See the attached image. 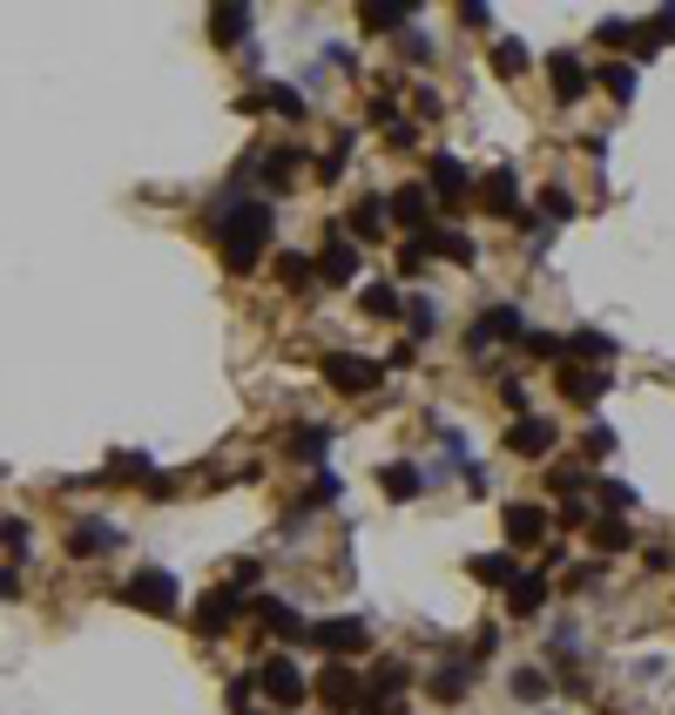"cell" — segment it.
<instances>
[{"label":"cell","mask_w":675,"mask_h":715,"mask_svg":"<svg viewBox=\"0 0 675 715\" xmlns=\"http://www.w3.org/2000/svg\"><path fill=\"white\" fill-rule=\"evenodd\" d=\"M649 34H655V48H662V42H675V8H662V14H649Z\"/></svg>","instance_id":"cell-43"},{"label":"cell","mask_w":675,"mask_h":715,"mask_svg":"<svg viewBox=\"0 0 675 715\" xmlns=\"http://www.w3.org/2000/svg\"><path fill=\"white\" fill-rule=\"evenodd\" d=\"M513 695H521V702H540V695H547V675H540V668H521V675H513Z\"/></svg>","instance_id":"cell-36"},{"label":"cell","mask_w":675,"mask_h":715,"mask_svg":"<svg viewBox=\"0 0 675 715\" xmlns=\"http://www.w3.org/2000/svg\"><path fill=\"white\" fill-rule=\"evenodd\" d=\"M264 102H270L277 115H284V122H304V95H298V89H284V82H270V89H264Z\"/></svg>","instance_id":"cell-30"},{"label":"cell","mask_w":675,"mask_h":715,"mask_svg":"<svg viewBox=\"0 0 675 715\" xmlns=\"http://www.w3.org/2000/svg\"><path fill=\"white\" fill-rule=\"evenodd\" d=\"M602 89H608L615 102H628V95H635V68H628V61H615V68H602Z\"/></svg>","instance_id":"cell-34"},{"label":"cell","mask_w":675,"mask_h":715,"mask_svg":"<svg viewBox=\"0 0 675 715\" xmlns=\"http://www.w3.org/2000/svg\"><path fill=\"white\" fill-rule=\"evenodd\" d=\"M459 21H466V27H493V8H480V0H466V8H459Z\"/></svg>","instance_id":"cell-45"},{"label":"cell","mask_w":675,"mask_h":715,"mask_svg":"<svg viewBox=\"0 0 675 715\" xmlns=\"http://www.w3.org/2000/svg\"><path fill=\"white\" fill-rule=\"evenodd\" d=\"M547 82H554V95H561V102H581L587 95V68L561 48V55H547Z\"/></svg>","instance_id":"cell-18"},{"label":"cell","mask_w":675,"mask_h":715,"mask_svg":"<svg viewBox=\"0 0 675 715\" xmlns=\"http://www.w3.org/2000/svg\"><path fill=\"white\" fill-rule=\"evenodd\" d=\"M432 210H440V203H432V189H426V183L392 189V223H399L406 236H426V230H432Z\"/></svg>","instance_id":"cell-12"},{"label":"cell","mask_w":675,"mask_h":715,"mask_svg":"<svg viewBox=\"0 0 675 715\" xmlns=\"http://www.w3.org/2000/svg\"><path fill=\"white\" fill-rule=\"evenodd\" d=\"M440 331V310H432V297H412V338H432Z\"/></svg>","instance_id":"cell-37"},{"label":"cell","mask_w":675,"mask_h":715,"mask_svg":"<svg viewBox=\"0 0 675 715\" xmlns=\"http://www.w3.org/2000/svg\"><path fill=\"white\" fill-rule=\"evenodd\" d=\"M547 487L568 500V493H581V487H587V472H581V466H554V472H547Z\"/></svg>","instance_id":"cell-35"},{"label":"cell","mask_w":675,"mask_h":715,"mask_svg":"<svg viewBox=\"0 0 675 715\" xmlns=\"http://www.w3.org/2000/svg\"><path fill=\"white\" fill-rule=\"evenodd\" d=\"M527 68H534V55L513 42V34H507V42H493V74H500V82H521Z\"/></svg>","instance_id":"cell-26"},{"label":"cell","mask_w":675,"mask_h":715,"mask_svg":"<svg viewBox=\"0 0 675 715\" xmlns=\"http://www.w3.org/2000/svg\"><path fill=\"white\" fill-rule=\"evenodd\" d=\"M365 689H372V682H365V675L351 668V661H325V675H317V689H311V695L325 702L331 715H345V708L359 715V708H365Z\"/></svg>","instance_id":"cell-4"},{"label":"cell","mask_w":675,"mask_h":715,"mask_svg":"<svg viewBox=\"0 0 675 715\" xmlns=\"http://www.w3.org/2000/svg\"><path fill=\"white\" fill-rule=\"evenodd\" d=\"M123 601H129V608H142V614H176L183 587H176V574H163V567H142V574H129V581H123Z\"/></svg>","instance_id":"cell-5"},{"label":"cell","mask_w":675,"mask_h":715,"mask_svg":"<svg viewBox=\"0 0 675 715\" xmlns=\"http://www.w3.org/2000/svg\"><path fill=\"white\" fill-rule=\"evenodd\" d=\"M108 547H123V534L102 527V520H82V527L68 534V553H74V561H82V553H108Z\"/></svg>","instance_id":"cell-23"},{"label":"cell","mask_w":675,"mask_h":715,"mask_svg":"<svg viewBox=\"0 0 675 715\" xmlns=\"http://www.w3.org/2000/svg\"><path fill=\"white\" fill-rule=\"evenodd\" d=\"M581 453H587V459H608V453H615V432H608V425H587Z\"/></svg>","instance_id":"cell-40"},{"label":"cell","mask_w":675,"mask_h":715,"mask_svg":"<svg viewBox=\"0 0 675 715\" xmlns=\"http://www.w3.org/2000/svg\"><path fill=\"white\" fill-rule=\"evenodd\" d=\"M480 203H487L493 216H507V223H521V216H527V210H521V176H513L507 163L487 169V176H480Z\"/></svg>","instance_id":"cell-14"},{"label":"cell","mask_w":675,"mask_h":715,"mask_svg":"<svg viewBox=\"0 0 675 715\" xmlns=\"http://www.w3.org/2000/svg\"><path fill=\"white\" fill-rule=\"evenodd\" d=\"M500 338H527V325H521V310H513V304H493L480 325H473V351H487Z\"/></svg>","instance_id":"cell-16"},{"label":"cell","mask_w":675,"mask_h":715,"mask_svg":"<svg viewBox=\"0 0 675 715\" xmlns=\"http://www.w3.org/2000/svg\"><path fill=\"white\" fill-rule=\"evenodd\" d=\"M385 223H392V203H379V196H359V203H351V236H385Z\"/></svg>","instance_id":"cell-22"},{"label":"cell","mask_w":675,"mask_h":715,"mask_svg":"<svg viewBox=\"0 0 675 715\" xmlns=\"http://www.w3.org/2000/svg\"><path fill=\"white\" fill-rule=\"evenodd\" d=\"M291 169H298V149H277V155H270V163H264V189L277 196V189H284V183H291Z\"/></svg>","instance_id":"cell-31"},{"label":"cell","mask_w":675,"mask_h":715,"mask_svg":"<svg viewBox=\"0 0 675 715\" xmlns=\"http://www.w3.org/2000/svg\"><path fill=\"white\" fill-rule=\"evenodd\" d=\"M500 527H507V553H527V547H540V540H547V506H534V500H513Z\"/></svg>","instance_id":"cell-11"},{"label":"cell","mask_w":675,"mask_h":715,"mask_svg":"<svg viewBox=\"0 0 675 715\" xmlns=\"http://www.w3.org/2000/svg\"><path fill=\"white\" fill-rule=\"evenodd\" d=\"M277 277H284L291 291H311V284H317V263H311V257H284V263H277Z\"/></svg>","instance_id":"cell-32"},{"label":"cell","mask_w":675,"mask_h":715,"mask_svg":"<svg viewBox=\"0 0 675 715\" xmlns=\"http://www.w3.org/2000/svg\"><path fill=\"white\" fill-rule=\"evenodd\" d=\"M473 689V661H446L440 675H432V695H440V702H459Z\"/></svg>","instance_id":"cell-28"},{"label":"cell","mask_w":675,"mask_h":715,"mask_svg":"<svg viewBox=\"0 0 675 715\" xmlns=\"http://www.w3.org/2000/svg\"><path fill=\"white\" fill-rule=\"evenodd\" d=\"M251 621L264 634H277V642H311V621L291 608V601H277V594H264V601H251Z\"/></svg>","instance_id":"cell-9"},{"label":"cell","mask_w":675,"mask_h":715,"mask_svg":"<svg viewBox=\"0 0 675 715\" xmlns=\"http://www.w3.org/2000/svg\"><path fill=\"white\" fill-rule=\"evenodd\" d=\"M385 365L379 358H359V351H325V385L345 391V399H365V391H379Z\"/></svg>","instance_id":"cell-2"},{"label":"cell","mask_w":675,"mask_h":715,"mask_svg":"<svg viewBox=\"0 0 675 715\" xmlns=\"http://www.w3.org/2000/svg\"><path fill=\"white\" fill-rule=\"evenodd\" d=\"M426 189H432V203H466V196H480V176H473L459 155H432Z\"/></svg>","instance_id":"cell-8"},{"label":"cell","mask_w":675,"mask_h":715,"mask_svg":"<svg viewBox=\"0 0 675 715\" xmlns=\"http://www.w3.org/2000/svg\"><path fill=\"white\" fill-rule=\"evenodd\" d=\"M311 648H325L331 661H351L372 648V628L359 614H331V621H311Z\"/></svg>","instance_id":"cell-3"},{"label":"cell","mask_w":675,"mask_h":715,"mask_svg":"<svg viewBox=\"0 0 675 715\" xmlns=\"http://www.w3.org/2000/svg\"><path fill=\"white\" fill-rule=\"evenodd\" d=\"M210 236L223 250V270H257L264 244H270V203L264 196H230L210 210Z\"/></svg>","instance_id":"cell-1"},{"label":"cell","mask_w":675,"mask_h":715,"mask_svg":"<svg viewBox=\"0 0 675 715\" xmlns=\"http://www.w3.org/2000/svg\"><path fill=\"white\" fill-rule=\"evenodd\" d=\"M527 351H534V358H561V351H568V338H547V331H527Z\"/></svg>","instance_id":"cell-41"},{"label":"cell","mask_w":675,"mask_h":715,"mask_svg":"<svg viewBox=\"0 0 675 715\" xmlns=\"http://www.w3.org/2000/svg\"><path fill=\"white\" fill-rule=\"evenodd\" d=\"M236 621H244V594L236 587H210L203 601H196V634H203V642H223Z\"/></svg>","instance_id":"cell-7"},{"label":"cell","mask_w":675,"mask_h":715,"mask_svg":"<svg viewBox=\"0 0 675 715\" xmlns=\"http://www.w3.org/2000/svg\"><path fill=\"white\" fill-rule=\"evenodd\" d=\"M554 439H561V432H554V419H540V412H527V419L507 425V453H521V459H547Z\"/></svg>","instance_id":"cell-13"},{"label":"cell","mask_w":675,"mask_h":715,"mask_svg":"<svg viewBox=\"0 0 675 715\" xmlns=\"http://www.w3.org/2000/svg\"><path fill=\"white\" fill-rule=\"evenodd\" d=\"M365 310L372 317H399L406 304H399V291H392V284H365Z\"/></svg>","instance_id":"cell-33"},{"label":"cell","mask_w":675,"mask_h":715,"mask_svg":"<svg viewBox=\"0 0 675 715\" xmlns=\"http://www.w3.org/2000/svg\"><path fill=\"white\" fill-rule=\"evenodd\" d=\"M507 608H513V614H540V608H547V567H521V574H513Z\"/></svg>","instance_id":"cell-17"},{"label":"cell","mask_w":675,"mask_h":715,"mask_svg":"<svg viewBox=\"0 0 675 715\" xmlns=\"http://www.w3.org/2000/svg\"><path fill=\"white\" fill-rule=\"evenodd\" d=\"M513 553H473V581H487V587H513Z\"/></svg>","instance_id":"cell-27"},{"label":"cell","mask_w":675,"mask_h":715,"mask_svg":"<svg viewBox=\"0 0 675 715\" xmlns=\"http://www.w3.org/2000/svg\"><path fill=\"white\" fill-rule=\"evenodd\" d=\"M317 277H325V284H351V277H359V250H351V236H345V230H331V236H325Z\"/></svg>","instance_id":"cell-15"},{"label":"cell","mask_w":675,"mask_h":715,"mask_svg":"<svg viewBox=\"0 0 675 715\" xmlns=\"http://www.w3.org/2000/svg\"><path fill=\"white\" fill-rule=\"evenodd\" d=\"M406 244H412L419 257H446V263H459V270H466L473 257H480V244H473L466 230H446V223H432L426 236H406Z\"/></svg>","instance_id":"cell-10"},{"label":"cell","mask_w":675,"mask_h":715,"mask_svg":"<svg viewBox=\"0 0 675 715\" xmlns=\"http://www.w3.org/2000/svg\"><path fill=\"white\" fill-rule=\"evenodd\" d=\"M257 682H264V695H270L277 708H298V702H304V695L317 689V682H311V675H304V668H298L291 655H270V661L257 668Z\"/></svg>","instance_id":"cell-6"},{"label":"cell","mask_w":675,"mask_h":715,"mask_svg":"<svg viewBox=\"0 0 675 715\" xmlns=\"http://www.w3.org/2000/svg\"><path fill=\"white\" fill-rule=\"evenodd\" d=\"M561 527H594V513L581 500H561Z\"/></svg>","instance_id":"cell-44"},{"label":"cell","mask_w":675,"mask_h":715,"mask_svg":"<svg viewBox=\"0 0 675 715\" xmlns=\"http://www.w3.org/2000/svg\"><path fill=\"white\" fill-rule=\"evenodd\" d=\"M587 540H594V553H628V547H635V527L608 513V520H594V527H587Z\"/></svg>","instance_id":"cell-25"},{"label":"cell","mask_w":675,"mask_h":715,"mask_svg":"<svg viewBox=\"0 0 675 715\" xmlns=\"http://www.w3.org/2000/svg\"><path fill=\"white\" fill-rule=\"evenodd\" d=\"M210 34H217L223 48H236V42L251 34V8H236V0H217V8H210Z\"/></svg>","instance_id":"cell-19"},{"label":"cell","mask_w":675,"mask_h":715,"mask_svg":"<svg viewBox=\"0 0 675 715\" xmlns=\"http://www.w3.org/2000/svg\"><path fill=\"white\" fill-rule=\"evenodd\" d=\"M568 358H594V365H608V358H615V338H602V331H574V338H568Z\"/></svg>","instance_id":"cell-29"},{"label":"cell","mask_w":675,"mask_h":715,"mask_svg":"<svg viewBox=\"0 0 675 715\" xmlns=\"http://www.w3.org/2000/svg\"><path fill=\"white\" fill-rule=\"evenodd\" d=\"M0 534H8V561L21 567V553H27V520H8V527H0Z\"/></svg>","instance_id":"cell-42"},{"label":"cell","mask_w":675,"mask_h":715,"mask_svg":"<svg viewBox=\"0 0 675 715\" xmlns=\"http://www.w3.org/2000/svg\"><path fill=\"white\" fill-rule=\"evenodd\" d=\"M379 487H385V500H419V493H426V472L399 459V466H385V472H379Z\"/></svg>","instance_id":"cell-24"},{"label":"cell","mask_w":675,"mask_h":715,"mask_svg":"<svg viewBox=\"0 0 675 715\" xmlns=\"http://www.w3.org/2000/svg\"><path fill=\"white\" fill-rule=\"evenodd\" d=\"M291 453H304V459H325V432H317V425L291 432Z\"/></svg>","instance_id":"cell-39"},{"label":"cell","mask_w":675,"mask_h":715,"mask_svg":"<svg viewBox=\"0 0 675 715\" xmlns=\"http://www.w3.org/2000/svg\"><path fill=\"white\" fill-rule=\"evenodd\" d=\"M412 21V0L399 8V0H372V8H359V27L365 34H392V27H406Z\"/></svg>","instance_id":"cell-21"},{"label":"cell","mask_w":675,"mask_h":715,"mask_svg":"<svg viewBox=\"0 0 675 715\" xmlns=\"http://www.w3.org/2000/svg\"><path fill=\"white\" fill-rule=\"evenodd\" d=\"M608 391V372H581V365H561V399H574V406H594Z\"/></svg>","instance_id":"cell-20"},{"label":"cell","mask_w":675,"mask_h":715,"mask_svg":"<svg viewBox=\"0 0 675 715\" xmlns=\"http://www.w3.org/2000/svg\"><path fill=\"white\" fill-rule=\"evenodd\" d=\"M540 210H547L554 223H568V216H574V196H568V189H540Z\"/></svg>","instance_id":"cell-38"}]
</instances>
